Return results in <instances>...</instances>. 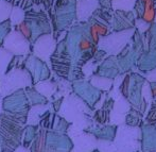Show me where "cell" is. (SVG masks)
Returning a JSON list of instances; mask_svg holds the SVG:
<instances>
[{"instance_id":"7a4b0ae2","label":"cell","mask_w":156,"mask_h":152,"mask_svg":"<svg viewBox=\"0 0 156 152\" xmlns=\"http://www.w3.org/2000/svg\"><path fill=\"white\" fill-rule=\"evenodd\" d=\"M89 47V43L87 41H83L82 43H81V48L82 49H86V48Z\"/></svg>"},{"instance_id":"6da1fadb","label":"cell","mask_w":156,"mask_h":152,"mask_svg":"<svg viewBox=\"0 0 156 152\" xmlns=\"http://www.w3.org/2000/svg\"><path fill=\"white\" fill-rule=\"evenodd\" d=\"M20 29L21 31H23V33H25V35L27 37H29L30 36V33H29V30L27 29V27H26V25L25 24H23V25H20Z\"/></svg>"}]
</instances>
